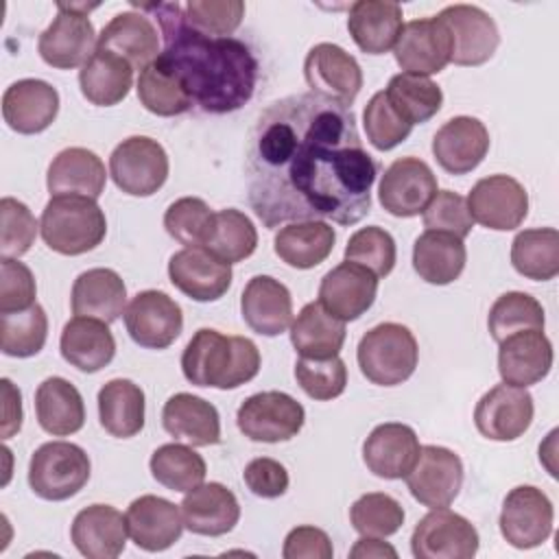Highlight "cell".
<instances>
[{
  "instance_id": "36",
  "label": "cell",
  "mask_w": 559,
  "mask_h": 559,
  "mask_svg": "<svg viewBox=\"0 0 559 559\" xmlns=\"http://www.w3.org/2000/svg\"><path fill=\"white\" fill-rule=\"evenodd\" d=\"M35 415L41 430L52 437H68L83 428L85 404L70 380L50 376L35 391Z\"/></svg>"
},
{
  "instance_id": "56",
  "label": "cell",
  "mask_w": 559,
  "mask_h": 559,
  "mask_svg": "<svg viewBox=\"0 0 559 559\" xmlns=\"http://www.w3.org/2000/svg\"><path fill=\"white\" fill-rule=\"evenodd\" d=\"M421 214L426 229L448 231L461 240L472 231L474 225L465 197L452 190H437V194L430 199Z\"/></svg>"
},
{
  "instance_id": "42",
  "label": "cell",
  "mask_w": 559,
  "mask_h": 559,
  "mask_svg": "<svg viewBox=\"0 0 559 559\" xmlns=\"http://www.w3.org/2000/svg\"><path fill=\"white\" fill-rule=\"evenodd\" d=\"M511 264L528 280H552L559 273V231L555 227L520 231L511 242Z\"/></svg>"
},
{
  "instance_id": "14",
  "label": "cell",
  "mask_w": 559,
  "mask_h": 559,
  "mask_svg": "<svg viewBox=\"0 0 559 559\" xmlns=\"http://www.w3.org/2000/svg\"><path fill=\"white\" fill-rule=\"evenodd\" d=\"M437 17L452 37V63L483 66L493 57L500 44V31L485 9L476 4H450Z\"/></svg>"
},
{
  "instance_id": "10",
  "label": "cell",
  "mask_w": 559,
  "mask_h": 559,
  "mask_svg": "<svg viewBox=\"0 0 559 559\" xmlns=\"http://www.w3.org/2000/svg\"><path fill=\"white\" fill-rule=\"evenodd\" d=\"M552 520L555 509L550 498L539 487L518 485L504 496L498 524L507 544L528 550L550 537Z\"/></svg>"
},
{
  "instance_id": "54",
  "label": "cell",
  "mask_w": 559,
  "mask_h": 559,
  "mask_svg": "<svg viewBox=\"0 0 559 559\" xmlns=\"http://www.w3.org/2000/svg\"><path fill=\"white\" fill-rule=\"evenodd\" d=\"M186 22L210 37H229L245 17L240 0H190L183 4Z\"/></svg>"
},
{
  "instance_id": "45",
  "label": "cell",
  "mask_w": 559,
  "mask_h": 559,
  "mask_svg": "<svg viewBox=\"0 0 559 559\" xmlns=\"http://www.w3.org/2000/svg\"><path fill=\"white\" fill-rule=\"evenodd\" d=\"M153 478L170 491H190L205 480L207 465L199 452L181 443L159 445L148 461Z\"/></svg>"
},
{
  "instance_id": "61",
  "label": "cell",
  "mask_w": 559,
  "mask_h": 559,
  "mask_svg": "<svg viewBox=\"0 0 559 559\" xmlns=\"http://www.w3.org/2000/svg\"><path fill=\"white\" fill-rule=\"evenodd\" d=\"M349 557L354 559H382V557H391L395 559L397 557V550L382 542L380 537H371V535H362L349 550Z\"/></svg>"
},
{
  "instance_id": "5",
  "label": "cell",
  "mask_w": 559,
  "mask_h": 559,
  "mask_svg": "<svg viewBox=\"0 0 559 559\" xmlns=\"http://www.w3.org/2000/svg\"><path fill=\"white\" fill-rule=\"evenodd\" d=\"M356 358L360 373L371 384L397 386L415 373L419 347L406 325L386 321L362 334Z\"/></svg>"
},
{
  "instance_id": "25",
  "label": "cell",
  "mask_w": 559,
  "mask_h": 559,
  "mask_svg": "<svg viewBox=\"0 0 559 559\" xmlns=\"http://www.w3.org/2000/svg\"><path fill=\"white\" fill-rule=\"evenodd\" d=\"M124 518L131 542L146 552L170 548L186 528L179 504L153 493L135 498L127 507Z\"/></svg>"
},
{
  "instance_id": "53",
  "label": "cell",
  "mask_w": 559,
  "mask_h": 559,
  "mask_svg": "<svg viewBox=\"0 0 559 559\" xmlns=\"http://www.w3.org/2000/svg\"><path fill=\"white\" fill-rule=\"evenodd\" d=\"M362 127L367 133V140L378 151H391L397 144H402L413 127L391 107L384 90L376 92L362 111Z\"/></svg>"
},
{
  "instance_id": "52",
  "label": "cell",
  "mask_w": 559,
  "mask_h": 559,
  "mask_svg": "<svg viewBox=\"0 0 559 559\" xmlns=\"http://www.w3.org/2000/svg\"><path fill=\"white\" fill-rule=\"evenodd\" d=\"M295 380L301 391L319 402L338 397L347 386V367L343 358H297Z\"/></svg>"
},
{
  "instance_id": "59",
  "label": "cell",
  "mask_w": 559,
  "mask_h": 559,
  "mask_svg": "<svg viewBox=\"0 0 559 559\" xmlns=\"http://www.w3.org/2000/svg\"><path fill=\"white\" fill-rule=\"evenodd\" d=\"M332 555L334 548L328 533L310 524L295 526L282 548L284 559H332Z\"/></svg>"
},
{
  "instance_id": "6",
  "label": "cell",
  "mask_w": 559,
  "mask_h": 559,
  "mask_svg": "<svg viewBox=\"0 0 559 559\" xmlns=\"http://www.w3.org/2000/svg\"><path fill=\"white\" fill-rule=\"evenodd\" d=\"M87 452L70 441L41 443L28 463V485L35 496L61 502L76 496L90 480Z\"/></svg>"
},
{
  "instance_id": "12",
  "label": "cell",
  "mask_w": 559,
  "mask_h": 559,
  "mask_svg": "<svg viewBox=\"0 0 559 559\" xmlns=\"http://www.w3.org/2000/svg\"><path fill=\"white\" fill-rule=\"evenodd\" d=\"M404 480L419 504L428 509H443L450 507L461 491L463 461L450 448L421 445L419 456Z\"/></svg>"
},
{
  "instance_id": "31",
  "label": "cell",
  "mask_w": 559,
  "mask_h": 559,
  "mask_svg": "<svg viewBox=\"0 0 559 559\" xmlns=\"http://www.w3.org/2000/svg\"><path fill=\"white\" fill-rule=\"evenodd\" d=\"M162 426L170 437L192 448L221 443V417L216 406L192 393H175L166 400Z\"/></svg>"
},
{
  "instance_id": "8",
  "label": "cell",
  "mask_w": 559,
  "mask_h": 559,
  "mask_svg": "<svg viewBox=\"0 0 559 559\" xmlns=\"http://www.w3.org/2000/svg\"><path fill=\"white\" fill-rule=\"evenodd\" d=\"M168 155L148 135L122 140L109 155V175L118 190L131 197H151L168 179Z\"/></svg>"
},
{
  "instance_id": "33",
  "label": "cell",
  "mask_w": 559,
  "mask_h": 559,
  "mask_svg": "<svg viewBox=\"0 0 559 559\" xmlns=\"http://www.w3.org/2000/svg\"><path fill=\"white\" fill-rule=\"evenodd\" d=\"M107 173L103 159L83 146L59 151L46 173V186L52 197L81 194L98 199L105 192Z\"/></svg>"
},
{
  "instance_id": "4",
  "label": "cell",
  "mask_w": 559,
  "mask_h": 559,
  "mask_svg": "<svg viewBox=\"0 0 559 559\" xmlns=\"http://www.w3.org/2000/svg\"><path fill=\"white\" fill-rule=\"evenodd\" d=\"M39 234L48 249L81 255L96 249L107 234V218L96 199L81 194L50 197L41 212Z\"/></svg>"
},
{
  "instance_id": "23",
  "label": "cell",
  "mask_w": 559,
  "mask_h": 559,
  "mask_svg": "<svg viewBox=\"0 0 559 559\" xmlns=\"http://www.w3.org/2000/svg\"><path fill=\"white\" fill-rule=\"evenodd\" d=\"M498 345V373L504 384L526 389L550 373L555 356L544 330H520Z\"/></svg>"
},
{
  "instance_id": "41",
  "label": "cell",
  "mask_w": 559,
  "mask_h": 559,
  "mask_svg": "<svg viewBox=\"0 0 559 559\" xmlns=\"http://www.w3.org/2000/svg\"><path fill=\"white\" fill-rule=\"evenodd\" d=\"M144 391L127 378H114L98 391V419L105 432L129 439L144 428Z\"/></svg>"
},
{
  "instance_id": "16",
  "label": "cell",
  "mask_w": 559,
  "mask_h": 559,
  "mask_svg": "<svg viewBox=\"0 0 559 559\" xmlns=\"http://www.w3.org/2000/svg\"><path fill=\"white\" fill-rule=\"evenodd\" d=\"M124 328L140 347L166 349L183 330V312L166 293L142 290L124 308Z\"/></svg>"
},
{
  "instance_id": "57",
  "label": "cell",
  "mask_w": 559,
  "mask_h": 559,
  "mask_svg": "<svg viewBox=\"0 0 559 559\" xmlns=\"http://www.w3.org/2000/svg\"><path fill=\"white\" fill-rule=\"evenodd\" d=\"M37 295V284L31 269L17 258L0 260V314L31 308Z\"/></svg>"
},
{
  "instance_id": "34",
  "label": "cell",
  "mask_w": 559,
  "mask_h": 559,
  "mask_svg": "<svg viewBox=\"0 0 559 559\" xmlns=\"http://www.w3.org/2000/svg\"><path fill=\"white\" fill-rule=\"evenodd\" d=\"M402 7L391 0H358L349 7L347 31L367 55L389 52L404 26Z\"/></svg>"
},
{
  "instance_id": "55",
  "label": "cell",
  "mask_w": 559,
  "mask_h": 559,
  "mask_svg": "<svg viewBox=\"0 0 559 559\" xmlns=\"http://www.w3.org/2000/svg\"><path fill=\"white\" fill-rule=\"evenodd\" d=\"M37 221L26 203L2 197L0 201V253L2 258L24 255L37 236Z\"/></svg>"
},
{
  "instance_id": "7",
  "label": "cell",
  "mask_w": 559,
  "mask_h": 559,
  "mask_svg": "<svg viewBox=\"0 0 559 559\" xmlns=\"http://www.w3.org/2000/svg\"><path fill=\"white\" fill-rule=\"evenodd\" d=\"M98 4H57V17L41 31L37 50L44 63L57 70L83 68L96 52L98 35L90 22V11Z\"/></svg>"
},
{
  "instance_id": "32",
  "label": "cell",
  "mask_w": 559,
  "mask_h": 559,
  "mask_svg": "<svg viewBox=\"0 0 559 559\" xmlns=\"http://www.w3.org/2000/svg\"><path fill=\"white\" fill-rule=\"evenodd\" d=\"M61 356L83 373H96L116 356V338L109 323L94 317H74L63 325L59 338Z\"/></svg>"
},
{
  "instance_id": "3",
  "label": "cell",
  "mask_w": 559,
  "mask_h": 559,
  "mask_svg": "<svg viewBox=\"0 0 559 559\" xmlns=\"http://www.w3.org/2000/svg\"><path fill=\"white\" fill-rule=\"evenodd\" d=\"M258 345L247 336H227L214 328H201L181 354V371L194 386L236 389L260 371Z\"/></svg>"
},
{
  "instance_id": "51",
  "label": "cell",
  "mask_w": 559,
  "mask_h": 559,
  "mask_svg": "<svg viewBox=\"0 0 559 559\" xmlns=\"http://www.w3.org/2000/svg\"><path fill=\"white\" fill-rule=\"evenodd\" d=\"M345 260L369 269L376 277H386L397 260L395 240L386 229L378 225L362 227L349 236Z\"/></svg>"
},
{
  "instance_id": "28",
  "label": "cell",
  "mask_w": 559,
  "mask_h": 559,
  "mask_svg": "<svg viewBox=\"0 0 559 559\" xmlns=\"http://www.w3.org/2000/svg\"><path fill=\"white\" fill-rule=\"evenodd\" d=\"M127 518L111 504L81 509L70 528L74 548L87 559H116L127 546Z\"/></svg>"
},
{
  "instance_id": "9",
  "label": "cell",
  "mask_w": 559,
  "mask_h": 559,
  "mask_svg": "<svg viewBox=\"0 0 559 559\" xmlns=\"http://www.w3.org/2000/svg\"><path fill=\"white\" fill-rule=\"evenodd\" d=\"M306 421L304 406L284 391H262L249 395L236 413L238 430L262 443L290 441L299 435Z\"/></svg>"
},
{
  "instance_id": "50",
  "label": "cell",
  "mask_w": 559,
  "mask_h": 559,
  "mask_svg": "<svg viewBox=\"0 0 559 559\" xmlns=\"http://www.w3.org/2000/svg\"><path fill=\"white\" fill-rule=\"evenodd\" d=\"M214 214L210 205L199 197H181L168 205L164 214L166 231L186 247H203L212 225Z\"/></svg>"
},
{
  "instance_id": "58",
  "label": "cell",
  "mask_w": 559,
  "mask_h": 559,
  "mask_svg": "<svg viewBox=\"0 0 559 559\" xmlns=\"http://www.w3.org/2000/svg\"><path fill=\"white\" fill-rule=\"evenodd\" d=\"M245 485L249 487L251 493L260 498H280L288 489V472L286 467L269 456H258L245 465L242 472Z\"/></svg>"
},
{
  "instance_id": "46",
  "label": "cell",
  "mask_w": 559,
  "mask_h": 559,
  "mask_svg": "<svg viewBox=\"0 0 559 559\" xmlns=\"http://www.w3.org/2000/svg\"><path fill=\"white\" fill-rule=\"evenodd\" d=\"M203 247L229 264L242 262L258 247L255 225L240 210H221L214 214V225Z\"/></svg>"
},
{
  "instance_id": "35",
  "label": "cell",
  "mask_w": 559,
  "mask_h": 559,
  "mask_svg": "<svg viewBox=\"0 0 559 559\" xmlns=\"http://www.w3.org/2000/svg\"><path fill=\"white\" fill-rule=\"evenodd\" d=\"M72 312L114 323L127 308V286L114 269H87L72 284Z\"/></svg>"
},
{
  "instance_id": "37",
  "label": "cell",
  "mask_w": 559,
  "mask_h": 559,
  "mask_svg": "<svg viewBox=\"0 0 559 559\" xmlns=\"http://www.w3.org/2000/svg\"><path fill=\"white\" fill-rule=\"evenodd\" d=\"M467 262V251L461 238L448 231L426 229L413 245L415 273L435 286H445L459 280Z\"/></svg>"
},
{
  "instance_id": "40",
  "label": "cell",
  "mask_w": 559,
  "mask_h": 559,
  "mask_svg": "<svg viewBox=\"0 0 559 559\" xmlns=\"http://www.w3.org/2000/svg\"><path fill=\"white\" fill-rule=\"evenodd\" d=\"M345 336V323L332 317L319 301L306 304L290 323V343L301 358L338 356Z\"/></svg>"
},
{
  "instance_id": "27",
  "label": "cell",
  "mask_w": 559,
  "mask_h": 559,
  "mask_svg": "<svg viewBox=\"0 0 559 559\" xmlns=\"http://www.w3.org/2000/svg\"><path fill=\"white\" fill-rule=\"evenodd\" d=\"M183 526L194 535L218 537L229 533L240 520V504L223 483H201L186 491L181 504Z\"/></svg>"
},
{
  "instance_id": "47",
  "label": "cell",
  "mask_w": 559,
  "mask_h": 559,
  "mask_svg": "<svg viewBox=\"0 0 559 559\" xmlns=\"http://www.w3.org/2000/svg\"><path fill=\"white\" fill-rule=\"evenodd\" d=\"M48 338V317L39 304L26 310L0 314V349L4 356L31 358Z\"/></svg>"
},
{
  "instance_id": "11",
  "label": "cell",
  "mask_w": 559,
  "mask_h": 559,
  "mask_svg": "<svg viewBox=\"0 0 559 559\" xmlns=\"http://www.w3.org/2000/svg\"><path fill=\"white\" fill-rule=\"evenodd\" d=\"M478 542L476 526L443 507L432 509L417 522L411 550L417 559H469L478 552Z\"/></svg>"
},
{
  "instance_id": "15",
  "label": "cell",
  "mask_w": 559,
  "mask_h": 559,
  "mask_svg": "<svg viewBox=\"0 0 559 559\" xmlns=\"http://www.w3.org/2000/svg\"><path fill=\"white\" fill-rule=\"evenodd\" d=\"M437 194V177L432 168L419 157H397L382 175L378 186V201L400 218L417 216Z\"/></svg>"
},
{
  "instance_id": "30",
  "label": "cell",
  "mask_w": 559,
  "mask_h": 559,
  "mask_svg": "<svg viewBox=\"0 0 559 559\" xmlns=\"http://www.w3.org/2000/svg\"><path fill=\"white\" fill-rule=\"evenodd\" d=\"M96 48L116 52L133 70H144L159 57V28L142 11H122L103 26Z\"/></svg>"
},
{
  "instance_id": "39",
  "label": "cell",
  "mask_w": 559,
  "mask_h": 559,
  "mask_svg": "<svg viewBox=\"0 0 559 559\" xmlns=\"http://www.w3.org/2000/svg\"><path fill=\"white\" fill-rule=\"evenodd\" d=\"M336 234L325 221H297L280 227L273 249L282 262L293 269H314L334 249Z\"/></svg>"
},
{
  "instance_id": "20",
  "label": "cell",
  "mask_w": 559,
  "mask_h": 559,
  "mask_svg": "<svg viewBox=\"0 0 559 559\" xmlns=\"http://www.w3.org/2000/svg\"><path fill=\"white\" fill-rule=\"evenodd\" d=\"M168 277L177 290L194 301H216L231 286V264L205 247H186L170 255Z\"/></svg>"
},
{
  "instance_id": "29",
  "label": "cell",
  "mask_w": 559,
  "mask_h": 559,
  "mask_svg": "<svg viewBox=\"0 0 559 559\" xmlns=\"http://www.w3.org/2000/svg\"><path fill=\"white\" fill-rule=\"evenodd\" d=\"M245 323L262 336H280L293 323L290 290L271 275H253L240 295Z\"/></svg>"
},
{
  "instance_id": "17",
  "label": "cell",
  "mask_w": 559,
  "mask_h": 559,
  "mask_svg": "<svg viewBox=\"0 0 559 559\" xmlns=\"http://www.w3.org/2000/svg\"><path fill=\"white\" fill-rule=\"evenodd\" d=\"M304 76L312 94L352 105L362 87L358 61L336 44H314L304 59Z\"/></svg>"
},
{
  "instance_id": "22",
  "label": "cell",
  "mask_w": 559,
  "mask_h": 559,
  "mask_svg": "<svg viewBox=\"0 0 559 559\" xmlns=\"http://www.w3.org/2000/svg\"><path fill=\"white\" fill-rule=\"evenodd\" d=\"M489 151L487 127L472 116H454L432 138V155L450 175H467L480 166Z\"/></svg>"
},
{
  "instance_id": "21",
  "label": "cell",
  "mask_w": 559,
  "mask_h": 559,
  "mask_svg": "<svg viewBox=\"0 0 559 559\" xmlns=\"http://www.w3.org/2000/svg\"><path fill=\"white\" fill-rule=\"evenodd\" d=\"M378 277L354 262H341L321 277L319 304L338 321L360 319L376 301Z\"/></svg>"
},
{
  "instance_id": "49",
  "label": "cell",
  "mask_w": 559,
  "mask_h": 559,
  "mask_svg": "<svg viewBox=\"0 0 559 559\" xmlns=\"http://www.w3.org/2000/svg\"><path fill=\"white\" fill-rule=\"evenodd\" d=\"M349 522L360 535L389 537L402 528L404 507L389 493L371 491L352 504Z\"/></svg>"
},
{
  "instance_id": "18",
  "label": "cell",
  "mask_w": 559,
  "mask_h": 559,
  "mask_svg": "<svg viewBox=\"0 0 559 559\" xmlns=\"http://www.w3.org/2000/svg\"><path fill=\"white\" fill-rule=\"evenodd\" d=\"M533 395L522 386L496 384L474 408L476 430L491 441H515L533 421Z\"/></svg>"
},
{
  "instance_id": "48",
  "label": "cell",
  "mask_w": 559,
  "mask_h": 559,
  "mask_svg": "<svg viewBox=\"0 0 559 559\" xmlns=\"http://www.w3.org/2000/svg\"><path fill=\"white\" fill-rule=\"evenodd\" d=\"M546 317L542 304L522 290L500 295L489 308L487 328L496 343L520 330H544Z\"/></svg>"
},
{
  "instance_id": "24",
  "label": "cell",
  "mask_w": 559,
  "mask_h": 559,
  "mask_svg": "<svg viewBox=\"0 0 559 559\" xmlns=\"http://www.w3.org/2000/svg\"><path fill=\"white\" fill-rule=\"evenodd\" d=\"M59 114V92L41 79H20L2 94V118L22 135L46 131Z\"/></svg>"
},
{
  "instance_id": "19",
  "label": "cell",
  "mask_w": 559,
  "mask_h": 559,
  "mask_svg": "<svg viewBox=\"0 0 559 559\" xmlns=\"http://www.w3.org/2000/svg\"><path fill=\"white\" fill-rule=\"evenodd\" d=\"M393 55L404 72L430 76L450 63L452 37L437 15L411 20L402 26Z\"/></svg>"
},
{
  "instance_id": "2",
  "label": "cell",
  "mask_w": 559,
  "mask_h": 559,
  "mask_svg": "<svg viewBox=\"0 0 559 559\" xmlns=\"http://www.w3.org/2000/svg\"><path fill=\"white\" fill-rule=\"evenodd\" d=\"M133 7L155 17L164 39L159 59L177 74L192 105L205 114H229L251 100L258 83V59L245 41L194 31L179 2Z\"/></svg>"
},
{
  "instance_id": "44",
  "label": "cell",
  "mask_w": 559,
  "mask_h": 559,
  "mask_svg": "<svg viewBox=\"0 0 559 559\" xmlns=\"http://www.w3.org/2000/svg\"><path fill=\"white\" fill-rule=\"evenodd\" d=\"M138 98L142 107L155 116H179L192 107L188 92L177 74L157 57L138 76Z\"/></svg>"
},
{
  "instance_id": "38",
  "label": "cell",
  "mask_w": 559,
  "mask_h": 559,
  "mask_svg": "<svg viewBox=\"0 0 559 559\" xmlns=\"http://www.w3.org/2000/svg\"><path fill=\"white\" fill-rule=\"evenodd\" d=\"M133 66L111 50L96 48L79 72L81 94L96 107H114L129 96Z\"/></svg>"
},
{
  "instance_id": "13",
  "label": "cell",
  "mask_w": 559,
  "mask_h": 559,
  "mask_svg": "<svg viewBox=\"0 0 559 559\" xmlns=\"http://www.w3.org/2000/svg\"><path fill=\"white\" fill-rule=\"evenodd\" d=\"M465 201L472 221L496 231L520 227L528 214V194L524 186L509 175L478 179Z\"/></svg>"
},
{
  "instance_id": "43",
  "label": "cell",
  "mask_w": 559,
  "mask_h": 559,
  "mask_svg": "<svg viewBox=\"0 0 559 559\" xmlns=\"http://www.w3.org/2000/svg\"><path fill=\"white\" fill-rule=\"evenodd\" d=\"M391 107L411 124L428 122L443 105V92L430 76L400 72L384 90Z\"/></svg>"
},
{
  "instance_id": "60",
  "label": "cell",
  "mask_w": 559,
  "mask_h": 559,
  "mask_svg": "<svg viewBox=\"0 0 559 559\" xmlns=\"http://www.w3.org/2000/svg\"><path fill=\"white\" fill-rule=\"evenodd\" d=\"M2 439H11L22 428V393L9 380L2 378Z\"/></svg>"
},
{
  "instance_id": "1",
  "label": "cell",
  "mask_w": 559,
  "mask_h": 559,
  "mask_svg": "<svg viewBox=\"0 0 559 559\" xmlns=\"http://www.w3.org/2000/svg\"><path fill=\"white\" fill-rule=\"evenodd\" d=\"M378 164L365 151L352 105L317 94L273 100L247 148L249 205L264 227L330 218L354 225L371 212Z\"/></svg>"
},
{
  "instance_id": "26",
  "label": "cell",
  "mask_w": 559,
  "mask_h": 559,
  "mask_svg": "<svg viewBox=\"0 0 559 559\" xmlns=\"http://www.w3.org/2000/svg\"><path fill=\"white\" fill-rule=\"evenodd\" d=\"M417 432L408 424L386 421L376 426L362 443V461L371 474L386 480L404 478L419 456Z\"/></svg>"
}]
</instances>
